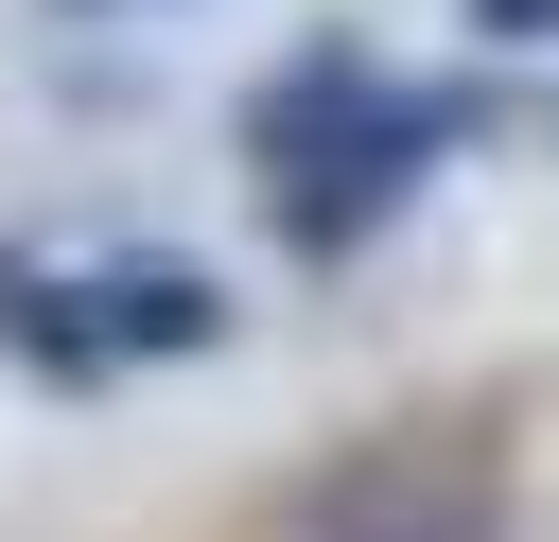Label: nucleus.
I'll return each instance as SVG.
<instances>
[{
  "instance_id": "nucleus-4",
  "label": "nucleus",
  "mask_w": 559,
  "mask_h": 542,
  "mask_svg": "<svg viewBox=\"0 0 559 542\" xmlns=\"http://www.w3.org/2000/svg\"><path fill=\"white\" fill-rule=\"evenodd\" d=\"M87 315H105V350H227L210 262H105V280H87Z\"/></svg>"
},
{
  "instance_id": "nucleus-3",
  "label": "nucleus",
  "mask_w": 559,
  "mask_h": 542,
  "mask_svg": "<svg viewBox=\"0 0 559 542\" xmlns=\"http://www.w3.org/2000/svg\"><path fill=\"white\" fill-rule=\"evenodd\" d=\"M384 105V70H367V35H314V52H280L262 87H245V157H262V192L297 175V157H332L349 122Z\"/></svg>"
},
{
  "instance_id": "nucleus-2",
  "label": "nucleus",
  "mask_w": 559,
  "mask_h": 542,
  "mask_svg": "<svg viewBox=\"0 0 559 542\" xmlns=\"http://www.w3.org/2000/svg\"><path fill=\"white\" fill-rule=\"evenodd\" d=\"M454 140H472V105H454V87H384V105H367L332 157H297L262 210H280V245H297V262H349V245H367V227H384Z\"/></svg>"
},
{
  "instance_id": "nucleus-5",
  "label": "nucleus",
  "mask_w": 559,
  "mask_h": 542,
  "mask_svg": "<svg viewBox=\"0 0 559 542\" xmlns=\"http://www.w3.org/2000/svg\"><path fill=\"white\" fill-rule=\"evenodd\" d=\"M0 350L17 367H52V385H105L122 350H105V315H87V280H35L17 245H0Z\"/></svg>"
},
{
  "instance_id": "nucleus-1",
  "label": "nucleus",
  "mask_w": 559,
  "mask_h": 542,
  "mask_svg": "<svg viewBox=\"0 0 559 542\" xmlns=\"http://www.w3.org/2000/svg\"><path fill=\"white\" fill-rule=\"evenodd\" d=\"M297 542H507V472L454 420H384L297 490Z\"/></svg>"
},
{
  "instance_id": "nucleus-6",
  "label": "nucleus",
  "mask_w": 559,
  "mask_h": 542,
  "mask_svg": "<svg viewBox=\"0 0 559 542\" xmlns=\"http://www.w3.org/2000/svg\"><path fill=\"white\" fill-rule=\"evenodd\" d=\"M472 17H489L507 52H542V35H559V0H472Z\"/></svg>"
}]
</instances>
